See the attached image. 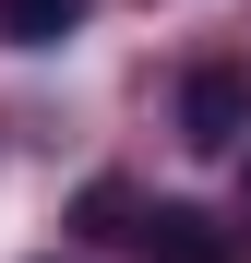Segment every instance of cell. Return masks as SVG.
Listing matches in <instances>:
<instances>
[{
	"label": "cell",
	"instance_id": "obj_1",
	"mask_svg": "<svg viewBox=\"0 0 251 263\" xmlns=\"http://www.w3.org/2000/svg\"><path fill=\"white\" fill-rule=\"evenodd\" d=\"M180 144L191 156H239L251 144V72L239 60H191L180 72Z\"/></svg>",
	"mask_w": 251,
	"mask_h": 263
},
{
	"label": "cell",
	"instance_id": "obj_2",
	"mask_svg": "<svg viewBox=\"0 0 251 263\" xmlns=\"http://www.w3.org/2000/svg\"><path fill=\"white\" fill-rule=\"evenodd\" d=\"M132 239H144V263H227V251H239L203 203H156V215H132Z\"/></svg>",
	"mask_w": 251,
	"mask_h": 263
},
{
	"label": "cell",
	"instance_id": "obj_3",
	"mask_svg": "<svg viewBox=\"0 0 251 263\" xmlns=\"http://www.w3.org/2000/svg\"><path fill=\"white\" fill-rule=\"evenodd\" d=\"M72 24H84V0H0V36L12 48H60Z\"/></svg>",
	"mask_w": 251,
	"mask_h": 263
}]
</instances>
